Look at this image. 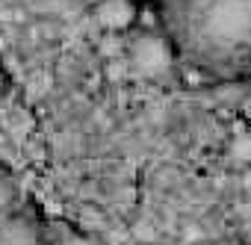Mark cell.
Returning <instances> with one entry per match:
<instances>
[{
  "mask_svg": "<svg viewBox=\"0 0 251 245\" xmlns=\"http://www.w3.org/2000/svg\"><path fill=\"white\" fill-rule=\"evenodd\" d=\"M166 27L201 71L230 77L251 68V0H166Z\"/></svg>",
  "mask_w": 251,
  "mask_h": 245,
  "instance_id": "6da1fadb",
  "label": "cell"
},
{
  "mask_svg": "<svg viewBox=\"0 0 251 245\" xmlns=\"http://www.w3.org/2000/svg\"><path fill=\"white\" fill-rule=\"evenodd\" d=\"M127 50H130V65L136 71H142V74H151L154 77V74L169 71V65H172V42L166 36L154 33V30L139 33L130 42Z\"/></svg>",
  "mask_w": 251,
  "mask_h": 245,
  "instance_id": "7a4b0ae2",
  "label": "cell"
},
{
  "mask_svg": "<svg viewBox=\"0 0 251 245\" xmlns=\"http://www.w3.org/2000/svg\"><path fill=\"white\" fill-rule=\"evenodd\" d=\"M0 245H39V224L24 213H0Z\"/></svg>",
  "mask_w": 251,
  "mask_h": 245,
  "instance_id": "3957f363",
  "label": "cell"
},
{
  "mask_svg": "<svg viewBox=\"0 0 251 245\" xmlns=\"http://www.w3.org/2000/svg\"><path fill=\"white\" fill-rule=\"evenodd\" d=\"M95 18L106 33H121L136 21L133 0H100L95 6Z\"/></svg>",
  "mask_w": 251,
  "mask_h": 245,
  "instance_id": "277c9868",
  "label": "cell"
},
{
  "mask_svg": "<svg viewBox=\"0 0 251 245\" xmlns=\"http://www.w3.org/2000/svg\"><path fill=\"white\" fill-rule=\"evenodd\" d=\"M121 50H124V45H121L118 33H106V36H103V42H100V53H103V56H109V59H118V56H121Z\"/></svg>",
  "mask_w": 251,
  "mask_h": 245,
  "instance_id": "5b68a950",
  "label": "cell"
},
{
  "mask_svg": "<svg viewBox=\"0 0 251 245\" xmlns=\"http://www.w3.org/2000/svg\"><path fill=\"white\" fill-rule=\"evenodd\" d=\"M9 204H12V183L0 174V213H3Z\"/></svg>",
  "mask_w": 251,
  "mask_h": 245,
  "instance_id": "8992f818",
  "label": "cell"
},
{
  "mask_svg": "<svg viewBox=\"0 0 251 245\" xmlns=\"http://www.w3.org/2000/svg\"><path fill=\"white\" fill-rule=\"evenodd\" d=\"M236 157H239V160H251V142H248V139H242V142L236 145Z\"/></svg>",
  "mask_w": 251,
  "mask_h": 245,
  "instance_id": "52a82bcc",
  "label": "cell"
},
{
  "mask_svg": "<svg viewBox=\"0 0 251 245\" xmlns=\"http://www.w3.org/2000/svg\"><path fill=\"white\" fill-rule=\"evenodd\" d=\"M65 245H92V242H86V239H71V242H65Z\"/></svg>",
  "mask_w": 251,
  "mask_h": 245,
  "instance_id": "ba28073f",
  "label": "cell"
},
{
  "mask_svg": "<svg viewBox=\"0 0 251 245\" xmlns=\"http://www.w3.org/2000/svg\"><path fill=\"white\" fill-rule=\"evenodd\" d=\"M80 3H89V6H98V3H100V0H80Z\"/></svg>",
  "mask_w": 251,
  "mask_h": 245,
  "instance_id": "9c48e42d",
  "label": "cell"
},
{
  "mask_svg": "<svg viewBox=\"0 0 251 245\" xmlns=\"http://www.w3.org/2000/svg\"><path fill=\"white\" fill-rule=\"evenodd\" d=\"M222 245H239V242H222Z\"/></svg>",
  "mask_w": 251,
  "mask_h": 245,
  "instance_id": "30bf717a",
  "label": "cell"
},
{
  "mask_svg": "<svg viewBox=\"0 0 251 245\" xmlns=\"http://www.w3.org/2000/svg\"><path fill=\"white\" fill-rule=\"evenodd\" d=\"M0 92H3V83H0Z\"/></svg>",
  "mask_w": 251,
  "mask_h": 245,
  "instance_id": "8fae6325",
  "label": "cell"
}]
</instances>
